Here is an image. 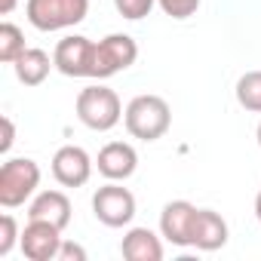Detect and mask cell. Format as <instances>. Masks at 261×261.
I'll return each instance as SVG.
<instances>
[{
    "instance_id": "obj_16",
    "label": "cell",
    "mask_w": 261,
    "mask_h": 261,
    "mask_svg": "<svg viewBox=\"0 0 261 261\" xmlns=\"http://www.w3.org/2000/svg\"><path fill=\"white\" fill-rule=\"evenodd\" d=\"M237 101L240 108L252 111V114H261V71H246L240 80H237Z\"/></svg>"
},
{
    "instance_id": "obj_11",
    "label": "cell",
    "mask_w": 261,
    "mask_h": 261,
    "mask_svg": "<svg viewBox=\"0 0 261 261\" xmlns=\"http://www.w3.org/2000/svg\"><path fill=\"white\" fill-rule=\"evenodd\" d=\"M95 166H98V172L108 181H126V178H133L136 169H139V154H136L133 145H126V142H108L98 151Z\"/></svg>"
},
{
    "instance_id": "obj_4",
    "label": "cell",
    "mask_w": 261,
    "mask_h": 261,
    "mask_svg": "<svg viewBox=\"0 0 261 261\" xmlns=\"http://www.w3.org/2000/svg\"><path fill=\"white\" fill-rule=\"evenodd\" d=\"M40 188V166L31 157H13L0 166V206L16 209Z\"/></svg>"
},
{
    "instance_id": "obj_18",
    "label": "cell",
    "mask_w": 261,
    "mask_h": 261,
    "mask_svg": "<svg viewBox=\"0 0 261 261\" xmlns=\"http://www.w3.org/2000/svg\"><path fill=\"white\" fill-rule=\"evenodd\" d=\"M154 4H157V0H114L117 13H120L123 19H129V22H139V19L151 16Z\"/></svg>"
},
{
    "instance_id": "obj_12",
    "label": "cell",
    "mask_w": 261,
    "mask_h": 261,
    "mask_svg": "<svg viewBox=\"0 0 261 261\" xmlns=\"http://www.w3.org/2000/svg\"><path fill=\"white\" fill-rule=\"evenodd\" d=\"M227 243V221L215 209H197L194 230H191V246L200 252H215Z\"/></svg>"
},
{
    "instance_id": "obj_8",
    "label": "cell",
    "mask_w": 261,
    "mask_h": 261,
    "mask_svg": "<svg viewBox=\"0 0 261 261\" xmlns=\"http://www.w3.org/2000/svg\"><path fill=\"white\" fill-rule=\"evenodd\" d=\"M62 227L49 224V221H40V218H28L25 230H22V252L28 261H53L59 258V249H62Z\"/></svg>"
},
{
    "instance_id": "obj_13",
    "label": "cell",
    "mask_w": 261,
    "mask_h": 261,
    "mask_svg": "<svg viewBox=\"0 0 261 261\" xmlns=\"http://www.w3.org/2000/svg\"><path fill=\"white\" fill-rule=\"evenodd\" d=\"M120 255L126 261H163V243L151 227H129L120 243Z\"/></svg>"
},
{
    "instance_id": "obj_25",
    "label": "cell",
    "mask_w": 261,
    "mask_h": 261,
    "mask_svg": "<svg viewBox=\"0 0 261 261\" xmlns=\"http://www.w3.org/2000/svg\"><path fill=\"white\" fill-rule=\"evenodd\" d=\"M255 139H258V148H261V123H258V129H255Z\"/></svg>"
},
{
    "instance_id": "obj_7",
    "label": "cell",
    "mask_w": 261,
    "mask_h": 261,
    "mask_svg": "<svg viewBox=\"0 0 261 261\" xmlns=\"http://www.w3.org/2000/svg\"><path fill=\"white\" fill-rule=\"evenodd\" d=\"M92 49H95V43L83 34L62 37L53 53L56 71L65 77H92Z\"/></svg>"
},
{
    "instance_id": "obj_6",
    "label": "cell",
    "mask_w": 261,
    "mask_h": 261,
    "mask_svg": "<svg viewBox=\"0 0 261 261\" xmlns=\"http://www.w3.org/2000/svg\"><path fill=\"white\" fill-rule=\"evenodd\" d=\"M92 215L105 224V227H126L136 218V197L129 188L108 181L105 188H98L92 194Z\"/></svg>"
},
{
    "instance_id": "obj_15",
    "label": "cell",
    "mask_w": 261,
    "mask_h": 261,
    "mask_svg": "<svg viewBox=\"0 0 261 261\" xmlns=\"http://www.w3.org/2000/svg\"><path fill=\"white\" fill-rule=\"evenodd\" d=\"M13 68H16L19 83H25V86H40V83L49 77V71L56 68V62H53L43 49L28 46V49H25V53L13 62Z\"/></svg>"
},
{
    "instance_id": "obj_22",
    "label": "cell",
    "mask_w": 261,
    "mask_h": 261,
    "mask_svg": "<svg viewBox=\"0 0 261 261\" xmlns=\"http://www.w3.org/2000/svg\"><path fill=\"white\" fill-rule=\"evenodd\" d=\"M0 126H4V142H0V154H10V148H13V142H16V126H13L10 117L0 120Z\"/></svg>"
},
{
    "instance_id": "obj_19",
    "label": "cell",
    "mask_w": 261,
    "mask_h": 261,
    "mask_svg": "<svg viewBox=\"0 0 261 261\" xmlns=\"http://www.w3.org/2000/svg\"><path fill=\"white\" fill-rule=\"evenodd\" d=\"M19 240H22V233H19V224H16V218L7 212L4 218H0V258H7Z\"/></svg>"
},
{
    "instance_id": "obj_14",
    "label": "cell",
    "mask_w": 261,
    "mask_h": 261,
    "mask_svg": "<svg viewBox=\"0 0 261 261\" xmlns=\"http://www.w3.org/2000/svg\"><path fill=\"white\" fill-rule=\"evenodd\" d=\"M28 218H40L65 230L71 224V200L62 191H40L28 206Z\"/></svg>"
},
{
    "instance_id": "obj_10",
    "label": "cell",
    "mask_w": 261,
    "mask_h": 261,
    "mask_svg": "<svg viewBox=\"0 0 261 261\" xmlns=\"http://www.w3.org/2000/svg\"><path fill=\"white\" fill-rule=\"evenodd\" d=\"M194 218H197V206H194V203H188V200H172V203H166L163 212H160V233H163L172 246L185 249V246H191Z\"/></svg>"
},
{
    "instance_id": "obj_24",
    "label": "cell",
    "mask_w": 261,
    "mask_h": 261,
    "mask_svg": "<svg viewBox=\"0 0 261 261\" xmlns=\"http://www.w3.org/2000/svg\"><path fill=\"white\" fill-rule=\"evenodd\" d=\"M255 218L261 221V188H258V197H255Z\"/></svg>"
},
{
    "instance_id": "obj_20",
    "label": "cell",
    "mask_w": 261,
    "mask_h": 261,
    "mask_svg": "<svg viewBox=\"0 0 261 261\" xmlns=\"http://www.w3.org/2000/svg\"><path fill=\"white\" fill-rule=\"evenodd\" d=\"M169 19H191L200 10V0H157Z\"/></svg>"
},
{
    "instance_id": "obj_2",
    "label": "cell",
    "mask_w": 261,
    "mask_h": 261,
    "mask_svg": "<svg viewBox=\"0 0 261 261\" xmlns=\"http://www.w3.org/2000/svg\"><path fill=\"white\" fill-rule=\"evenodd\" d=\"M123 117V105H120V95L101 83H92L86 89H80L77 95V120L92 129V133H108L114 129Z\"/></svg>"
},
{
    "instance_id": "obj_3",
    "label": "cell",
    "mask_w": 261,
    "mask_h": 261,
    "mask_svg": "<svg viewBox=\"0 0 261 261\" xmlns=\"http://www.w3.org/2000/svg\"><path fill=\"white\" fill-rule=\"evenodd\" d=\"M89 0H28L25 16L37 31H65L86 19Z\"/></svg>"
},
{
    "instance_id": "obj_5",
    "label": "cell",
    "mask_w": 261,
    "mask_h": 261,
    "mask_svg": "<svg viewBox=\"0 0 261 261\" xmlns=\"http://www.w3.org/2000/svg\"><path fill=\"white\" fill-rule=\"evenodd\" d=\"M139 59V43L129 34H108L92 49V80H108L126 68H133Z\"/></svg>"
},
{
    "instance_id": "obj_21",
    "label": "cell",
    "mask_w": 261,
    "mask_h": 261,
    "mask_svg": "<svg viewBox=\"0 0 261 261\" xmlns=\"http://www.w3.org/2000/svg\"><path fill=\"white\" fill-rule=\"evenodd\" d=\"M59 261H86V249L71 243V240H65L62 249H59Z\"/></svg>"
},
{
    "instance_id": "obj_1",
    "label": "cell",
    "mask_w": 261,
    "mask_h": 261,
    "mask_svg": "<svg viewBox=\"0 0 261 261\" xmlns=\"http://www.w3.org/2000/svg\"><path fill=\"white\" fill-rule=\"evenodd\" d=\"M123 123H126V129H129L133 139L157 142V139H163L169 133V126H172V108H169L166 98L145 92V95H136L126 105Z\"/></svg>"
},
{
    "instance_id": "obj_23",
    "label": "cell",
    "mask_w": 261,
    "mask_h": 261,
    "mask_svg": "<svg viewBox=\"0 0 261 261\" xmlns=\"http://www.w3.org/2000/svg\"><path fill=\"white\" fill-rule=\"evenodd\" d=\"M16 4H19V0H0V13H4V16H10V13L16 10Z\"/></svg>"
},
{
    "instance_id": "obj_17",
    "label": "cell",
    "mask_w": 261,
    "mask_h": 261,
    "mask_svg": "<svg viewBox=\"0 0 261 261\" xmlns=\"http://www.w3.org/2000/svg\"><path fill=\"white\" fill-rule=\"evenodd\" d=\"M25 49H28V46H25V34H22L19 25H13V22H4V25H0V62H4V65H13Z\"/></svg>"
},
{
    "instance_id": "obj_9",
    "label": "cell",
    "mask_w": 261,
    "mask_h": 261,
    "mask_svg": "<svg viewBox=\"0 0 261 261\" xmlns=\"http://www.w3.org/2000/svg\"><path fill=\"white\" fill-rule=\"evenodd\" d=\"M92 175V157L80 145H65L53 157V178L62 188H83Z\"/></svg>"
}]
</instances>
